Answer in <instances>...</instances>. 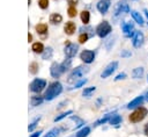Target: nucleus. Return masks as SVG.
<instances>
[{
	"label": "nucleus",
	"mask_w": 148,
	"mask_h": 137,
	"mask_svg": "<svg viewBox=\"0 0 148 137\" xmlns=\"http://www.w3.org/2000/svg\"><path fill=\"white\" fill-rule=\"evenodd\" d=\"M61 91H62L61 84L58 82V81H54V82L50 84V86L47 87V89H46V92H45V94H44V98H45L46 100H52V99H54L57 95H59V94L61 93Z\"/></svg>",
	"instance_id": "f257e3e1"
},
{
	"label": "nucleus",
	"mask_w": 148,
	"mask_h": 137,
	"mask_svg": "<svg viewBox=\"0 0 148 137\" xmlns=\"http://www.w3.org/2000/svg\"><path fill=\"white\" fill-rule=\"evenodd\" d=\"M147 114H148V110H147L145 107H138V108L128 116V120H130V122H132V123H138V122L142 121V120L147 116Z\"/></svg>",
	"instance_id": "f03ea898"
},
{
	"label": "nucleus",
	"mask_w": 148,
	"mask_h": 137,
	"mask_svg": "<svg viewBox=\"0 0 148 137\" xmlns=\"http://www.w3.org/2000/svg\"><path fill=\"white\" fill-rule=\"evenodd\" d=\"M111 30H112V27L110 26V23H109L108 21H103V22H101V23L97 26V28H96V34H97L101 38H103V37H105V36H108V35L111 33Z\"/></svg>",
	"instance_id": "7ed1b4c3"
},
{
	"label": "nucleus",
	"mask_w": 148,
	"mask_h": 137,
	"mask_svg": "<svg viewBox=\"0 0 148 137\" xmlns=\"http://www.w3.org/2000/svg\"><path fill=\"white\" fill-rule=\"evenodd\" d=\"M87 68H88V67H84V66H77L76 68H74V70L71 72L69 77H68V82H73V81H75V80H77L80 77H82V75L84 74V72L88 71Z\"/></svg>",
	"instance_id": "20e7f679"
},
{
	"label": "nucleus",
	"mask_w": 148,
	"mask_h": 137,
	"mask_svg": "<svg viewBox=\"0 0 148 137\" xmlns=\"http://www.w3.org/2000/svg\"><path fill=\"white\" fill-rule=\"evenodd\" d=\"M29 87H30V89H31L32 92L39 93V92H42V91L44 89V87H46V81H45L44 79L37 78V79H35V80H32V81L30 82Z\"/></svg>",
	"instance_id": "39448f33"
},
{
	"label": "nucleus",
	"mask_w": 148,
	"mask_h": 137,
	"mask_svg": "<svg viewBox=\"0 0 148 137\" xmlns=\"http://www.w3.org/2000/svg\"><path fill=\"white\" fill-rule=\"evenodd\" d=\"M128 12H130V7H128V3L126 1H119L114 6V16H119V15L126 14Z\"/></svg>",
	"instance_id": "423d86ee"
},
{
	"label": "nucleus",
	"mask_w": 148,
	"mask_h": 137,
	"mask_svg": "<svg viewBox=\"0 0 148 137\" xmlns=\"http://www.w3.org/2000/svg\"><path fill=\"white\" fill-rule=\"evenodd\" d=\"M121 29L124 31L125 37H132L135 33L134 30V24L132 22H123L121 23Z\"/></svg>",
	"instance_id": "0eeeda50"
},
{
	"label": "nucleus",
	"mask_w": 148,
	"mask_h": 137,
	"mask_svg": "<svg viewBox=\"0 0 148 137\" xmlns=\"http://www.w3.org/2000/svg\"><path fill=\"white\" fill-rule=\"evenodd\" d=\"M77 49L79 46L74 43H71V42H66V46H65V55L68 57V58H72L76 55L77 52Z\"/></svg>",
	"instance_id": "6e6552de"
},
{
	"label": "nucleus",
	"mask_w": 148,
	"mask_h": 137,
	"mask_svg": "<svg viewBox=\"0 0 148 137\" xmlns=\"http://www.w3.org/2000/svg\"><path fill=\"white\" fill-rule=\"evenodd\" d=\"M117 67H118V62H111V63L103 70L101 77H102L103 79H104V78H108L109 75H111V74L117 70Z\"/></svg>",
	"instance_id": "1a4fd4ad"
},
{
	"label": "nucleus",
	"mask_w": 148,
	"mask_h": 137,
	"mask_svg": "<svg viewBox=\"0 0 148 137\" xmlns=\"http://www.w3.org/2000/svg\"><path fill=\"white\" fill-rule=\"evenodd\" d=\"M80 58H81L84 63L90 64V63L94 62V59H95V52L91 51V50H83V51L81 52V55H80Z\"/></svg>",
	"instance_id": "9d476101"
},
{
	"label": "nucleus",
	"mask_w": 148,
	"mask_h": 137,
	"mask_svg": "<svg viewBox=\"0 0 148 137\" xmlns=\"http://www.w3.org/2000/svg\"><path fill=\"white\" fill-rule=\"evenodd\" d=\"M132 43L134 48H140L143 43V34L141 31H135L132 36Z\"/></svg>",
	"instance_id": "9b49d317"
},
{
	"label": "nucleus",
	"mask_w": 148,
	"mask_h": 137,
	"mask_svg": "<svg viewBox=\"0 0 148 137\" xmlns=\"http://www.w3.org/2000/svg\"><path fill=\"white\" fill-rule=\"evenodd\" d=\"M110 5H111L110 0H99V1L97 2V9H98V12H101L102 14H105V13L108 12Z\"/></svg>",
	"instance_id": "f8f14e48"
},
{
	"label": "nucleus",
	"mask_w": 148,
	"mask_h": 137,
	"mask_svg": "<svg viewBox=\"0 0 148 137\" xmlns=\"http://www.w3.org/2000/svg\"><path fill=\"white\" fill-rule=\"evenodd\" d=\"M50 72H51V75L53 78H58L62 72H61V67H60V64L58 63H53L51 65V68H50Z\"/></svg>",
	"instance_id": "ddd939ff"
},
{
	"label": "nucleus",
	"mask_w": 148,
	"mask_h": 137,
	"mask_svg": "<svg viewBox=\"0 0 148 137\" xmlns=\"http://www.w3.org/2000/svg\"><path fill=\"white\" fill-rule=\"evenodd\" d=\"M75 29H76V26H75V23L72 22V21L66 22V24L64 26V30H65V33H66L67 35H73L74 31H75Z\"/></svg>",
	"instance_id": "4468645a"
},
{
	"label": "nucleus",
	"mask_w": 148,
	"mask_h": 137,
	"mask_svg": "<svg viewBox=\"0 0 148 137\" xmlns=\"http://www.w3.org/2000/svg\"><path fill=\"white\" fill-rule=\"evenodd\" d=\"M143 102V96H138V98H135L134 100H132L128 104H127V108L128 109H133V108H138L141 103Z\"/></svg>",
	"instance_id": "2eb2a0df"
},
{
	"label": "nucleus",
	"mask_w": 148,
	"mask_h": 137,
	"mask_svg": "<svg viewBox=\"0 0 148 137\" xmlns=\"http://www.w3.org/2000/svg\"><path fill=\"white\" fill-rule=\"evenodd\" d=\"M61 21H62V16L60 14H58V13H53V14L50 15V22L52 24H58Z\"/></svg>",
	"instance_id": "dca6fc26"
},
{
	"label": "nucleus",
	"mask_w": 148,
	"mask_h": 137,
	"mask_svg": "<svg viewBox=\"0 0 148 137\" xmlns=\"http://www.w3.org/2000/svg\"><path fill=\"white\" fill-rule=\"evenodd\" d=\"M31 50H32L34 52H36V53H43V51H44V45H43V43H40V42H36V43L32 44Z\"/></svg>",
	"instance_id": "f3484780"
},
{
	"label": "nucleus",
	"mask_w": 148,
	"mask_h": 137,
	"mask_svg": "<svg viewBox=\"0 0 148 137\" xmlns=\"http://www.w3.org/2000/svg\"><path fill=\"white\" fill-rule=\"evenodd\" d=\"M35 29H36V31L39 35H44V34L47 33V26L45 23H38V24H36Z\"/></svg>",
	"instance_id": "a211bd4d"
},
{
	"label": "nucleus",
	"mask_w": 148,
	"mask_h": 137,
	"mask_svg": "<svg viewBox=\"0 0 148 137\" xmlns=\"http://www.w3.org/2000/svg\"><path fill=\"white\" fill-rule=\"evenodd\" d=\"M81 21L84 23V24H88L89 23V20H90V13L88 10H82L81 12Z\"/></svg>",
	"instance_id": "6ab92c4d"
},
{
	"label": "nucleus",
	"mask_w": 148,
	"mask_h": 137,
	"mask_svg": "<svg viewBox=\"0 0 148 137\" xmlns=\"http://www.w3.org/2000/svg\"><path fill=\"white\" fill-rule=\"evenodd\" d=\"M142 74H143V67H136V68H134L133 72H132V77H133L134 79L141 78Z\"/></svg>",
	"instance_id": "aec40b11"
},
{
	"label": "nucleus",
	"mask_w": 148,
	"mask_h": 137,
	"mask_svg": "<svg viewBox=\"0 0 148 137\" xmlns=\"http://www.w3.org/2000/svg\"><path fill=\"white\" fill-rule=\"evenodd\" d=\"M131 14H132V16H133V19L135 20V22H136V23H139L140 26H142V24H143V19H142V16H141L138 12L133 10V12H131Z\"/></svg>",
	"instance_id": "412c9836"
},
{
	"label": "nucleus",
	"mask_w": 148,
	"mask_h": 137,
	"mask_svg": "<svg viewBox=\"0 0 148 137\" xmlns=\"http://www.w3.org/2000/svg\"><path fill=\"white\" fill-rule=\"evenodd\" d=\"M52 55H53V50H52V48H46L45 51L43 52L42 57H43V59H50V58L52 57Z\"/></svg>",
	"instance_id": "4be33fe9"
},
{
	"label": "nucleus",
	"mask_w": 148,
	"mask_h": 137,
	"mask_svg": "<svg viewBox=\"0 0 148 137\" xmlns=\"http://www.w3.org/2000/svg\"><path fill=\"white\" fill-rule=\"evenodd\" d=\"M71 64H72V60L71 59H66L65 62H62L60 64V67H61V72H65L67 71L69 67H71Z\"/></svg>",
	"instance_id": "5701e85b"
},
{
	"label": "nucleus",
	"mask_w": 148,
	"mask_h": 137,
	"mask_svg": "<svg viewBox=\"0 0 148 137\" xmlns=\"http://www.w3.org/2000/svg\"><path fill=\"white\" fill-rule=\"evenodd\" d=\"M95 89H96V87L95 86H91V87H88V88H84V91H83V96H86V98H90L91 96V94L95 92Z\"/></svg>",
	"instance_id": "b1692460"
},
{
	"label": "nucleus",
	"mask_w": 148,
	"mask_h": 137,
	"mask_svg": "<svg viewBox=\"0 0 148 137\" xmlns=\"http://www.w3.org/2000/svg\"><path fill=\"white\" fill-rule=\"evenodd\" d=\"M89 132H90V128H89V127H84L83 129H81V130L76 134V137H86Z\"/></svg>",
	"instance_id": "393cba45"
},
{
	"label": "nucleus",
	"mask_w": 148,
	"mask_h": 137,
	"mask_svg": "<svg viewBox=\"0 0 148 137\" xmlns=\"http://www.w3.org/2000/svg\"><path fill=\"white\" fill-rule=\"evenodd\" d=\"M67 13H68V16L69 17H75L76 14H77V10H76L75 6H69L68 9H67Z\"/></svg>",
	"instance_id": "a878e982"
},
{
	"label": "nucleus",
	"mask_w": 148,
	"mask_h": 137,
	"mask_svg": "<svg viewBox=\"0 0 148 137\" xmlns=\"http://www.w3.org/2000/svg\"><path fill=\"white\" fill-rule=\"evenodd\" d=\"M29 71H30V73L36 74V73L38 72V64H37L36 62H32V63L29 65Z\"/></svg>",
	"instance_id": "bb28decb"
},
{
	"label": "nucleus",
	"mask_w": 148,
	"mask_h": 137,
	"mask_svg": "<svg viewBox=\"0 0 148 137\" xmlns=\"http://www.w3.org/2000/svg\"><path fill=\"white\" fill-rule=\"evenodd\" d=\"M43 102V98L42 96H32L31 98V106H38Z\"/></svg>",
	"instance_id": "cd10ccee"
},
{
	"label": "nucleus",
	"mask_w": 148,
	"mask_h": 137,
	"mask_svg": "<svg viewBox=\"0 0 148 137\" xmlns=\"http://www.w3.org/2000/svg\"><path fill=\"white\" fill-rule=\"evenodd\" d=\"M121 122V116L120 115H114L110 118V124L114 125V124H119Z\"/></svg>",
	"instance_id": "c85d7f7f"
},
{
	"label": "nucleus",
	"mask_w": 148,
	"mask_h": 137,
	"mask_svg": "<svg viewBox=\"0 0 148 137\" xmlns=\"http://www.w3.org/2000/svg\"><path fill=\"white\" fill-rule=\"evenodd\" d=\"M88 38H89V34L82 33V34L79 36V43H80V44H83V43H86V42L88 41Z\"/></svg>",
	"instance_id": "c756f323"
},
{
	"label": "nucleus",
	"mask_w": 148,
	"mask_h": 137,
	"mask_svg": "<svg viewBox=\"0 0 148 137\" xmlns=\"http://www.w3.org/2000/svg\"><path fill=\"white\" fill-rule=\"evenodd\" d=\"M110 116H111V115H110V114H108V115H105L104 117L99 118V120H98V121H97V122L95 123V127H96V125H99V124H102V123H105V122H106V121H108L109 118H111Z\"/></svg>",
	"instance_id": "7c9ffc66"
},
{
	"label": "nucleus",
	"mask_w": 148,
	"mask_h": 137,
	"mask_svg": "<svg viewBox=\"0 0 148 137\" xmlns=\"http://www.w3.org/2000/svg\"><path fill=\"white\" fill-rule=\"evenodd\" d=\"M38 6L42 9H46L49 7V0H38Z\"/></svg>",
	"instance_id": "2f4dec72"
},
{
	"label": "nucleus",
	"mask_w": 148,
	"mask_h": 137,
	"mask_svg": "<svg viewBox=\"0 0 148 137\" xmlns=\"http://www.w3.org/2000/svg\"><path fill=\"white\" fill-rule=\"evenodd\" d=\"M58 132H59V129L54 128V129H52L51 131H49V132H47V135H45L44 137H56V136L58 135Z\"/></svg>",
	"instance_id": "473e14b6"
},
{
	"label": "nucleus",
	"mask_w": 148,
	"mask_h": 137,
	"mask_svg": "<svg viewBox=\"0 0 148 137\" xmlns=\"http://www.w3.org/2000/svg\"><path fill=\"white\" fill-rule=\"evenodd\" d=\"M69 114H72V110H67L66 113H62L61 115H59V116H57V117L54 118V122H57V121H60L61 118L66 117V116H67V115H69Z\"/></svg>",
	"instance_id": "72a5a7b5"
},
{
	"label": "nucleus",
	"mask_w": 148,
	"mask_h": 137,
	"mask_svg": "<svg viewBox=\"0 0 148 137\" xmlns=\"http://www.w3.org/2000/svg\"><path fill=\"white\" fill-rule=\"evenodd\" d=\"M38 121H39V117H38V118H36V120H35V121L31 123V125H29L28 130H29V131H32V130H34V128L36 127V124H37V122H38Z\"/></svg>",
	"instance_id": "f704fd0d"
},
{
	"label": "nucleus",
	"mask_w": 148,
	"mask_h": 137,
	"mask_svg": "<svg viewBox=\"0 0 148 137\" xmlns=\"http://www.w3.org/2000/svg\"><path fill=\"white\" fill-rule=\"evenodd\" d=\"M72 120L77 122V124H76L77 127H80V125H82V124H83V121H82V120H80V118H79V117H76V116H72Z\"/></svg>",
	"instance_id": "c9c22d12"
},
{
	"label": "nucleus",
	"mask_w": 148,
	"mask_h": 137,
	"mask_svg": "<svg viewBox=\"0 0 148 137\" xmlns=\"http://www.w3.org/2000/svg\"><path fill=\"white\" fill-rule=\"evenodd\" d=\"M86 82H87V80H86V79H82V80H80L77 84H75V88H80V87H81V86H83Z\"/></svg>",
	"instance_id": "e433bc0d"
},
{
	"label": "nucleus",
	"mask_w": 148,
	"mask_h": 137,
	"mask_svg": "<svg viewBox=\"0 0 148 137\" xmlns=\"http://www.w3.org/2000/svg\"><path fill=\"white\" fill-rule=\"evenodd\" d=\"M132 53L130 52V51H127V50H124V51H121V53H120V56L121 57H130Z\"/></svg>",
	"instance_id": "4c0bfd02"
},
{
	"label": "nucleus",
	"mask_w": 148,
	"mask_h": 137,
	"mask_svg": "<svg viewBox=\"0 0 148 137\" xmlns=\"http://www.w3.org/2000/svg\"><path fill=\"white\" fill-rule=\"evenodd\" d=\"M126 78V74L125 73H119L116 78H114V80H120V79H125Z\"/></svg>",
	"instance_id": "58836bf2"
},
{
	"label": "nucleus",
	"mask_w": 148,
	"mask_h": 137,
	"mask_svg": "<svg viewBox=\"0 0 148 137\" xmlns=\"http://www.w3.org/2000/svg\"><path fill=\"white\" fill-rule=\"evenodd\" d=\"M67 2L69 3V6H75L79 2V0H67Z\"/></svg>",
	"instance_id": "ea45409f"
},
{
	"label": "nucleus",
	"mask_w": 148,
	"mask_h": 137,
	"mask_svg": "<svg viewBox=\"0 0 148 137\" xmlns=\"http://www.w3.org/2000/svg\"><path fill=\"white\" fill-rule=\"evenodd\" d=\"M143 131H145V135H146V136H148V123H146V125H145V129H143Z\"/></svg>",
	"instance_id": "a19ab883"
},
{
	"label": "nucleus",
	"mask_w": 148,
	"mask_h": 137,
	"mask_svg": "<svg viewBox=\"0 0 148 137\" xmlns=\"http://www.w3.org/2000/svg\"><path fill=\"white\" fill-rule=\"evenodd\" d=\"M40 134H42V131H37V132H35L34 135H31L30 137H38V136H39Z\"/></svg>",
	"instance_id": "79ce46f5"
},
{
	"label": "nucleus",
	"mask_w": 148,
	"mask_h": 137,
	"mask_svg": "<svg viewBox=\"0 0 148 137\" xmlns=\"http://www.w3.org/2000/svg\"><path fill=\"white\" fill-rule=\"evenodd\" d=\"M28 41H29V42L32 41V35H31V34H28Z\"/></svg>",
	"instance_id": "37998d69"
},
{
	"label": "nucleus",
	"mask_w": 148,
	"mask_h": 137,
	"mask_svg": "<svg viewBox=\"0 0 148 137\" xmlns=\"http://www.w3.org/2000/svg\"><path fill=\"white\" fill-rule=\"evenodd\" d=\"M145 13H146V16L148 17V10H147V9H145Z\"/></svg>",
	"instance_id": "c03bdc74"
},
{
	"label": "nucleus",
	"mask_w": 148,
	"mask_h": 137,
	"mask_svg": "<svg viewBox=\"0 0 148 137\" xmlns=\"http://www.w3.org/2000/svg\"><path fill=\"white\" fill-rule=\"evenodd\" d=\"M146 100L148 101V93H147V95H146Z\"/></svg>",
	"instance_id": "a18cd8bd"
}]
</instances>
